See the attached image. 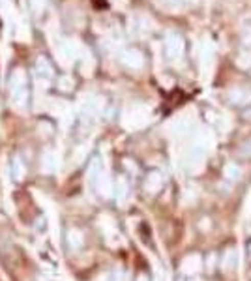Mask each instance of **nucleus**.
<instances>
[{"label": "nucleus", "instance_id": "obj_1", "mask_svg": "<svg viewBox=\"0 0 251 281\" xmlns=\"http://www.w3.org/2000/svg\"><path fill=\"white\" fill-rule=\"evenodd\" d=\"M94 182H96V188H98V191H100L103 197H111L112 195L111 176H107V174H98V176H94Z\"/></svg>", "mask_w": 251, "mask_h": 281}, {"label": "nucleus", "instance_id": "obj_2", "mask_svg": "<svg viewBox=\"0 0 251 281\" xmlns=\"http://www.w3.org/2000/svg\"><path fill=\"white\" fill-rule=\"evenodd\" d=\"M162 185H163V178L159 173H150L148 176H146L145 190L148 191V193H157V191L162 190Z\"/></svg>", "mask_w": 251, "mask_h": 281}, {"label": "nucleus", "instance_id": "obj_3", "mask_svg": "<svg viewBox=\"0 0 251 281\" xmlns=\"http://www.w3.org/2000/svg\"><path fill=\"white\" fill-rule=\"evenodd\" d=\"M235 266H236V251L229 247L221 255V268H223V272H233Z\"/></svg>", "mask_w": 251, "mask_h": 281}, {"label": "nucleus", "instance_id": "obj_4", "mask_svg": "<svg viewBox=\"0 0 251 281\" xmlns=\"http://www.w3.org/2000/svg\"><path fill=\"white\" fill-rule=\"evenodd\" d=\"M201 266H202L201 255H190V257L184 261V272H188V274H195V272H199Z\"/></svg>", "mask_w": 251, "mask_h": 281}, {"label": "nucleus", "instance_id": "obj_5", "mask_svg": "<svg viewBox=\"0 0 251 281\" xmlns=\"http://www.w3.org/2000/svg\"><path fill=\"white\" fill-rule=\"evenodd\" d=\"M117 195L120 201H124V195H128V182L124 178L117 180Z\"/></svg>", "mask_w": 251, "mask_h": 281}, {"label": "nucleus", "instance_id": "obj_6", "mask_svg": "<svg viewBox=\"0 0 251 281\" xmlns=\"http://www.w3.org/2000/svg\"><path fill=\"white\" fill-rule=\"evenodd\" d=\"M67 242L72 244L73 247H79L81 246V242H83V235L79 232V230H70V236H67Z\"/></svg>", "mask_w": 251, "mask_h": 281}, {"label": "nucleus", "instance_id": "obj_7", "mask_svg": "<svg viewBox=\"0 0 251 281\" xmlns=\"http://www.w3.org/2000/svg\"><path fill=\"white\" fill-rule=\"evenodd\" d=\"M225 174H227V178H229V180H238V178H240V169L235 167V165H231V167L227 169V173H225Z\"/></svg>", "mask_w": 251, "mask_h": 281}, {"label": "nucleus", "instance_id": "obj_8", "mask_svg": "<svg viewBox=\"0 0 251 281\" xmlns=\"http://www.w3.org/2000/svg\"><path fill=\"white\" fill-rule=\"evenodd\" d=\"M22 176H25V169H22V165L19 167V163H15V180H21Z\"/></svg>", "mask_w": 251, "mask_h": 281}, {"label": "nucleus", "instance_id": "obj_9", "mask_svg": "<svg viewBox=\"0 0 251 281\" xmlns=\"http://www.w3.org/2000/svg\"><path fill=\"white\" fill-rule=\"evenodd\" d=\"M137 281H148V279H146V277H139Z\"/></svg>", "mask_w": 251, "mask_h": 281}]
</instances>
